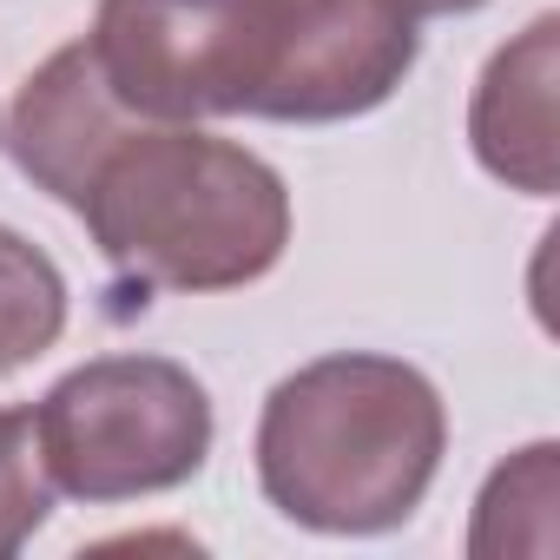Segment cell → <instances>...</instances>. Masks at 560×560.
I'll use <instances>...</instances> for the list:
<instances>
[{
  "mask_svg": "<svg viewBox=\"0 0 560 560\" xmlns=\"http://www.w3.org/2000/svg\"><path fill=\"white\" fill-rule=\"evenodd\" d=\"M422 34L389 0H291L250 119L337 126L376 113L416 67Z\"/></svg>",
  "mask_w": 560,
  "mask_h": 560,
  "instance_id": "obj_5",
  "label": "cell"
},
{
  "mask_svg": "<svg viewBox=\"0 0 560 560\" xmlns=\"http://www.w3.org/2000/svg\"><path fill=\"white\" fill-rule=\"evenodd\" d=\"M553 80H560V14H534L527 34H514L481 67L475 100H468V145H475L481 172L527 198L560 191Z\"/></svg>",
  "mask_w": 560,
  "mask_h": 560,
  "instance_id": "obj_7",
  "label": "cell"
},
{
  "mask_svg": "<svg viewBox=\"0 0 560 560\" xmlns=\"http://www.w3.org/2000/svg\"><path fill=\"white\" fill-rule=\"evenodd\" d=\"M93 250L139 291H244L291 244V191L250 145L139 119L86 178Z\"/></svg>",
  "mask_w": 560,
  "mask_h": 560,
  "instance_id": "obj_2",
  "label": "cell"
},
{
  "mask_svg": "<svg viewBox=\"0 0 560 560\" xmlns=\"http://www.w3.org/2000/svg\"><path fill=\"white\" fill-rule=\"evenodd\" d=\"M54 514V481L40 468L34 409H0V560H14Z\"/></svg>",
  "mask_w": 560,
  "mask_h": 560,
  "instance_id": "obj_10",
  "label": "cell"
},
{
  "mask_svg": "<svg viewBox=\"0 0 560 560\" xmlns=\"http://www.w3.org/2000/svg\"><path fill=\"white\" fill-rule=\"evenodd\" d=\"M291 0H100L86 54L113 100L152 126L257 106Z\"/></svg>",
  "mask_w": 560,
  "mask_h": 560,
  "instance_id": "obj_4",
  "label": "cell"
},
{
  "mask_svg": "<svg viewBox=\"0 0 560 560\" xmlns=\"http://www.w3.org/2000/svg\"><path fill=\"white\" fill-rule=\"evenodd\" d=\"M448 448L435 383L376 350H337L291 370L257 416V488L311 534L402 527Z\"/></svg>",
  "mask_w": 560,
  "mask_h": 560,
  "instance_id": "obj_1",
  "label": "cell"
},
{
  "mask_svg": "<svg viewBox=\"0 0 560 560\" xmlns=\"http://www.w3.org/2000/svg\"><path fill=\"white\" fill-rule=\"evenodd\" d=\"M60 337H67L60 264L34 237H21L14 224H0V376L40 363Z\"/></svg>",
  "mask_w": 560,
  "mask_h": 560,
  "instance_id": "obj_9",
  "label": "cell"
},
{
  "mask_svg": "<svg viewBox=\"0 0 560 560\" xmlns=\"http://www.w3.org/2000/svg\"><path fill=\"white\" fill-rule=\"evenodd\" d=\"M396 14H409V21H442V14H475V8H488V0H389Z\"/></svg>",
  "mask_w": 560,
  "mask_h": 560,
  "instance_id": "obj_11",
  "label": "cell"
},
{
  "mask_svg": "<svg viewBox=\"0 0 560 560\" xmlns=\"http://www.w3.org/2000/svg\"><path fill=\"white\" fill-rule=\"evenodd\" d=\"M139 119L113 100V86L100 80L86 40L60 47L40 73H27L21 100H14V119H8V152L14 165L47 191L60 198L67 211H80L86 198V178L100 172V159L132 132Z\"/></svg>",
  "mask_w": 560,
  "mask_h": 560,
  "instance_id": "obj_6",
  "label": "cell"
},
{
  "mask_svg": "<svg viewBox=\"0 0 560 560\" xmlns=\"http://www.w3.org/2000/svg\"><path fill=\"white\" fill-rule=\"evenodd\" d=\"M211 429L205 383L172 357H93L34 409L47 481L86 508L185 488L211 455Z\"/></svg>",
  "mask_w": 560,
  "mask_h": 560,
  "instance_id": "obj_3",
  "label": "cell"
},
{
  "mask_svg": "<svg viewBox=\"0 0 560 560\" xmlns=\"http://www.w3.org/2000/svg\"><path fill=\"white\" fill-rule=\"evenodd\" d=\"M553 501H560V442H527L521 455H508L481 501H475V527H468V553H553Z\"/></svg>",
  "mask_w": 560,
  "mask_h": 560,
  "instance_id": "obj_8",
  "label": "cell"
}]
</instances>
